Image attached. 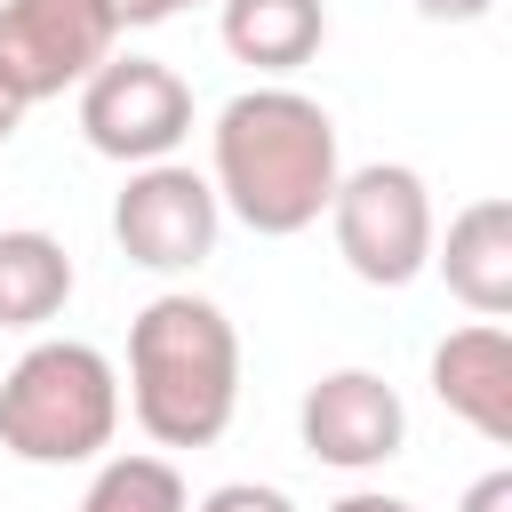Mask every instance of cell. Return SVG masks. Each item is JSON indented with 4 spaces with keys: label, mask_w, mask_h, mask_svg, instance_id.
<instances>
[{
    "label": "cell",
    "mask_w": 512,
    "mask_h": 512,
    "mask_svg": "<svg viewBox=\"0 0 512 512\" xmlns=\"http://www.w3.org/2000/svg\"><path fill=\"white\" fill-rule=\"evenodd\" d=\"M120 432V376L96 344L48 336L0 376V448L16 464H88Z\"/></svg>",
    "instance_id": "3957f363"
},
{
    "label": "cell",
    "mask_w": 512,
    "mask_h": 512,
    "mask_svg": "<svg viewBox=\"0 0 512 512\" xmlns=\"http://www.w3.org/2000/svg\"><path fill=\"white\" fill-rule=\"evenodd\" d=\"M120 40L112 0H0V96L24 112L80 88Z\"/></svg>",
    "instance_id": "5b68a950"
},
{
    "label": "cell",
    "mask_w": 512,
    "mask_h": 512,
    "mask_svg": "<svg viewBox=\"0 0 512 512\" xmlns=\"http://www.w3.org/2000/svg\"><path fill=\"white\" fill-rule=\"evenodd\" d=\"M216 208H232L248 232L288 240L328 216V192L344 176L336 160V120L304 88H240L216 112Z\"/></svg>",
    "instance_id": "6da1fadb"
},
{
    "label": "cell",
    "mask_w": 512,
    "mask_h": 512,
    "mask_svg": "<svg viewBox=\"0 0 512 512\" xmlns=\"http://www.w3.org/2000/svg\"><path fill=\"white\" fill-rule=\"evenodd\" d=\"M432 264L448 272V296L472 304L480 320L512 312V200H472L448 216V240H432Z\"/></svg>",
    "instance_id": "30bf717a"
},
{
    "label": "cell",
    "mask_w": 512,
    "mask_h": 512,
    "mask_svg": "<svg viewBox=\"0 0 512 512\" xmlns=\"http://www.w3.org/2000/svg\"><path fill=\"white\" fill-rule=\"evenodd\" d=\"M80 512H192V496H184V472L168 456H112L88 480Z\"/></svg>",
    "instance_id": "4fadbf2b"
},
{
    "label": "cell",
    "mask_w": 512,
    "mask_h": 512,
    "mask_svg": "<svg viewBox=\"0 0 512 512\" xmlns=\"http://www.w3.org/2000/svg\"><path fill=\"white\" fill-rule=\"evenodd\" d=\"M128 408L160 448L224 440L240 408V328L224 320V304L168 288L128 320Z\"/></svg>",
    "instance_id": "7a4b0ae2"
},
{
    "label": "cell",
    "mask_w": 512,
    "mask_h": 512,
    "mask_svg": "<svg viewBox=\"0 0 512 512\" xmlns=\"http://www.w3.org/2000/svg\"><path fill=\"white\" fill-rule=\"evenodd\" d=\"M432 392L448 416H464L480 440L512 448V336L496 320H472L456 336H440L432 352Z\"/></svg>",
    "instance_id": "9c48e42d"
},
{
    "label": "cell",
    "mask_w": 512,
    "mask_h": 512,
    "mask_svg": "<svg viewBox=\"0 0 512 512\" xmlns=\"http://www.w3.org/2000/svg\"><path fill=\"white\" fill-rule=\"evenodd\" d=\"M296 424H304V448H312L320 464H336V472L392 464L400 440H408V408H400V392H392L376 368H328V376L304 392Z\"/></svg>",
    "instance_id": "ba28073f"
},
{
    "label": "cell",
    "mask_w": 512,
    "mask_h": 512,
    "mask_svg": "<svg viewBox=\"0 0 512 512\" xmlns=\"http://www.w3.org/2000/svg\"><path fill=\"white\" fill-rule=\"evenodd\" d=\"M328 40L320 0H224V48L256 72H296Z\"/></svg>",
    "instance_id": "7c38bea8"
},
{
    "label": "cell",
    "mask_w": 512,
    "mask_h": 512,
    "mask_svg": "<svg viewBox=\"0 0 512 512\" xmlns=\"http://www.w3.org/2000/svg\"><path fill=\"white\" fill-rule=\"evenodd\" d=\"M216 224H224L216 184L200 168H184V160L128 168V184L112 200V240L144 272H192L200 256H216Z\"/></svg>",
    "instance_id": "52a82bcc"
},
{
    "label": "cell",
    "mask_w": 512,
    "mask_h": 512,
    "mask_svg": "<svg viewBox=\"0 0 512 512\" xmlns=\"http://www.w3.org/2000/svg\"><path fill=\"white\" fill-rule=\"evenodd\" d=\"M456 512H512V472H480Z\"/></svg>",
    "instance_id": "9a60e30c"
},
{
    "label": "cell",
    "mask_w": 512,
    "mask_h": 512,
    "mask_svg": "<svg viewBox=\"0 0 512 512\" xmlns=\"http://www.w3.org/2000/svg\"><path fill=\"white\" fill-rule=\"evenodd\" d=\"M16 128H24V104H16V96H0V144H8Z\"/></svg>",
    "instance_id": "d6986e66"
},
{
    "label": "cell",
    "mask_w": 512,
    "mask_h": 512,
    "mask_svg": "<svg viewBox=\"0 0 512 512\" xmlns=\"http://www.w3.org/2000/svg\"><path fill=\"white\" fill-rule=\"evenodd\" d=\"M80 136L120 168L168 160L192 136V88L160 56H104L80 80Z\"/></svg>",
    "instance_id": "8992f818"
},
{
    "label": "cell",
    "mask_w": 512,
    "mask_h": 512,
    "mask_svg": "<svg viewBox=\"0 0 512 512\" xmlns=\"http://www.w3.org/2000/svg\"><path fill=\"white\" fill-rule=\"evenodd\" d=\"M328 232H336V256L368 280V288H408L424 264H432V192L416 168L400 160H368L352 176H336L328 192Z\"/></svg>",
    "instance_id": "277c9868"
},
{
    "label": "cell",
    "mask_w": 512,
    "mask_h": 512,
    "mask_svg": "<svg viewBox=\"0 0 512 512\" xmlns=\"http://www.w3.org/2000/svg\"><path fill=\"white\" fill-rule=\"evenodd\" d=\"M328 512H416L408 496H376V488H352V496H336Z\"/></svg>",
    "instance_id": "ac0fdd59"
},
{
    "label": "cell",
    "mask_w": 512,
    "mask_h": 512,
    "mask_svg": "<svg viewBox=\"0 0 512 512\" xmlns=\"http://www.w3.org/2000/svg\"><path fill=\"white\" fill-rule=\"evenodd\" d=\"M416 8H424L432 24H472V16H488L496 0H416Z\"/></svg>",
    "instance_id": "e0dca14e"
},
{
    "label": "cell",
    "mask_w": 512,
    "mask_h": 512,
    "mask_svg": "<svg viewBox=\"0 0 512 512\" xmlns=\"http://www.w3.org/2000/svg\"><path fill=\"white\" fill-rule=\"evenodd\" d=\"M184 8H200V0H112L120 24H168V16H184Z\"/></svg>",
    "instance_id": "2e32d148"
},
{
    "label": "cell",
    "mask_w": 512,
    "mask_h": 512,
    "mask_svg": "<svg viewBox=\"0 0 512 512\" xmlns=\"http://www.w3.org/2000/svg\"><path fill=\"white\" fill-rule=\"evenodd\" d=\"M72 304V256L56 232H0V328H48Z\"/></svg>",
    "instance_id": "8fae6325"
},
{
    "label": "cell",
    "mask_w": 512,
    "mask_h": 512,
    "mask_svg": "<svg viewBox=\"0 0 512 512\" xmlns=\"http://www.w3.org/2000/svg\"><path fill=\"white\" fill-rule=\"evenodd\" d=\"M200 512H296V504L280 488H264V480H224V488L200 496Z\"/></svg>",
    "instance_id": "5bb4252c"
}]
</instances>
